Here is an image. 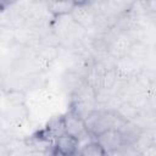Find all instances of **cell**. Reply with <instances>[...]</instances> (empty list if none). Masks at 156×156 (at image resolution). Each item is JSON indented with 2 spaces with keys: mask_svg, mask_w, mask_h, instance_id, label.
Listing matches in <instances>:
<instances>
[{
  "mask_svg": "<svg viewBox=\"0 0 156 156\" xmlns=\"http://www.w3.org/2000/svg\"><path fill=\"white\" fill-rule=\"evenodd\" d=\"M71 20L84 29H90L98 23L99 11L94 5V1L78 2L71 12Z\"/></svg>",
  "mask_w": 156,
  "mask_h": 156,
  "instance_id": "6da1fadb",
  "label": "cell"
},
{
  "mask_svg": "<svg viewBox=\"0 0 156 156\" xmlns=\"http://www.w3.org/2000/svg\"><path fill=\"white\" fill-rule=\"evenodd\" d=\"M115 68L117 73V80L130 82L144 71V62H140L127 55L116 60Z\"/></svg>",
  "mask_w": 156,
  "mask_h": 156,
  "instance_id": "7a4b0ae2",
  "label": "cell"
},
{
  "mask_svg": "<svg viewBox=\"0 0 156 156\" xmlns=\"http://www.w3.org/2000/svg\"><path fill=\"white\" fill-rule=\"evenodd\" d=\"M135 40V35L129 32H116L112 35L111 44H110V52L108 55L115 60H118L123 56H127L132 44Z\"/></svg>",
  "mask_w": 156,
  "mask_h": 156,
  "instance_id": "3957f363",
  "label": "cell"
},
{
  "mask_svg": "<svg viewBox=\"0 0 156 156\" xmlns=\"http://www.w3.org/2000/svg\"><path fill=\"white\" fill-rule=\"evenodd\" d=\"M117 129L119 130L123 146H134L145 130V128L141 124H139L136 121H127V119H122Z\"/></svg>",
  "mask_w": 156,
  "mask_h": 156,
  "instance_id": "277c9868",
  "label": "cell"
},
{
  "mask_svg": "<svg viewBox=\"0 0 156 156\" xmlns=\"http://www.w3.org/2000/svg\"><path fill=\"white\" fill-rule=\"evenodd\" d=\"M63 124H65V132L67 134L78 138L79 140L83 136H85V134H89L85 119L73 110H69L63 115Z\"/></svg>",
  "mask_w": 156,
  "mask_h": 156,
  "instance_id": "5b68a950",
  "label": "cell"
},
{
  "mask_svg": "<svg viewBox=\"0 0 156 156\" xmlns=\"http://www.w3.org/2000/svg\"><path fill=\"white\" fill-rule=\"evenodd\" d=\"M80 140L71 134L63 133L55 138L54 144V154L62 156H72L78 154V146Z\"/></svg>",
  "mask_w": 156,
  "mask_h": 156,
  "instance_id": "8992f818",
  "label": "cell"
},
{
  "mask_svg": "<svg viewBox=\"0 0 156 156\" xmlns=\"http://www.w3.org/2000/svg\"><path fill=\"white\" fill-rule=\"evenodd\" d=\"M95 139L102 145V147L107 151V154H113L116 150H118L122 144V138L119 134V130L117 128H111L99 135L95 136Z\"/></svg>",
  "mask_w": 156,
  "mask_h": 156,
  "instance_id": "52a82bcc",
  "label": "cell"
},
{
  "mask_svg": "<svg viewBox=\"0 0 156 156\" xmlns=\"http://www.w3.org/2000/svg\"><path fill=\"white\" fill-rule=\"evenodd\" d=\"M76 6V2L73 0H57V1H46V11L58 18L63 16L71 15L73 7Z\"/></svg>",
  "mask_w": 156,
  "mask_h": 156,
  "instance_id": "ba28073f",
  "label": "cell"
},
{
  "mask_svg": "<svg viewBox=\"0 0 156 156\" xmlns=\"http://www.w3.org/2000/svg\"><path fill=\"white\" fill-rule=\"evenodd\" d=\"M89 39V48L91 51L98 55H108L112 35H108L106 33H96Z\"/></svg>",
  "mask_w": 156,
  "mask_h": 156,
  "instance_id": "9c48e42d",
  "label": "cell"
},
{
  "mask_svg": "<svg viewBox=\"0 0 156 156\" xmlns=\"http://www.w3.org/2000/svg\"><path fill=\"white\" fill-rule=\"evenodd\" d=\"M150 52H151V45L150 44L145 43L144 40L135 39L130 46L128 55L130 57L140 61V62H144L145 60H147L150 57Z\"/></svg>",
  "mask_w": 156,
  "mask_h": 156,
  "instance_id": "30bf717a",
  "label": "cell"
},
{
  "mask_svg": "<svg viewBox=\"0 0 156 156\" xmlns=\"http://www.w3.org/2000/svg\"><path fill=\"white\" fill-rule=\"evenodd\" d=\"M78 155H80V156H104V155H107V151L95 139L89 143H85L78 150Z\"/></svg>",
  "mask_w": 156,
  "mask_h": 156,
  "instance_id": "8fae6325",
  "label": "cell"
},
{
  "mask_svg": "<svg viewBox=\"0 0 156 156\" xmlns=\"http://www.w3.org/2000/svg\"><path fill=\"white\" fill-rule=\"evenodd\" d=\"M46 132L52 138H57L58 135L66 133L65 132V124H63V115L58 116L56 118H52L46 127Z\"/></svg>",
  "mask_w": 156,
  "mask_h": 156,
  "instance_id": "7c38bea8",
  "label": "cell"
},
{
  "mask_svg": "<svg viewBox=\"0 0 156 156\" xmlns=\"http://www.w3.org/2000/svg\"><path fill=\"white\" fill-rule=\"evenodd\" d=\"M6 102L9 104V107L23 105L24 104V93L20 90H11L6 98Z\"/></svg>",
  "mask_w": 156,
  "mask_h": 156,
  "instance_id": "4fadbf2b",
  "label": "cell"
},
{
  "mask_svg": "<svg viewBox=\"0 0 156 156\" xmlns=\"http://www.w3.org/2000/svg\"><path fill=\"white\" fill-rule=\"evenodd\" d=\"M139 4L147 15H156V0H139Z\"/></svg>",
  "mask_w": 156,
  "mask_h": 156,
  "instance_id": "5bb4252c",
  "label": "cell"
},
{
  "mask_svg": "<svg viewBox=\"0 0 156 156\" xmlns=\"http://www.w3.org/2000/svg\"><path fill=\"white\" fill-rule=\"evenodd\" d=\"M46 1H57V0H46Z\"/></svg>",
  "mask_w": 156,
  "mask_h": 156,
  "instance_id": "9a60e30c",
  "label": "cell"
},
{
  "mask_svg": "<svg viewBox=\"0 0 156 156\" xmlns=\"http://www.w3.org/2000/svg\"><path fill=\"white\" fill-rule=\"evenodd\" d=\"M135 1H139V0H135Z\"/></svg>",
  "mask_w": 156,
  "mask_h": 156,
  "instance_id": "2e32d148",
  "label": "cell"
}]
</instances>
